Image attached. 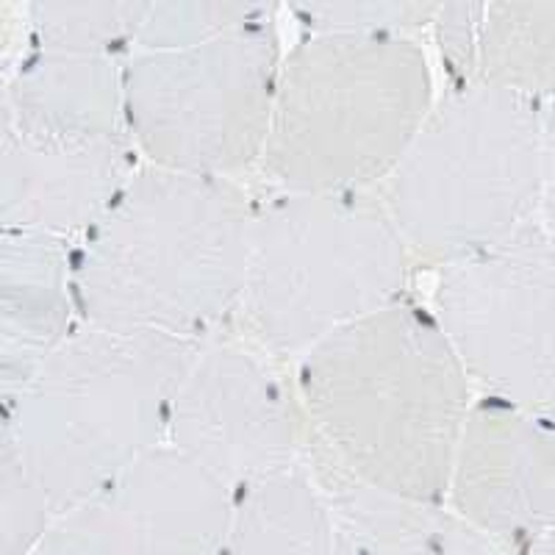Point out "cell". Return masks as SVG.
<instances>
[{
	"label": "cell",
	"mask_w": 555,
	"mask_h": 555,
	"mask_svg": "<svg viewBox=\"0 0 555 555\" xmlns=\"http://www.w3.org/2000/svg\"><path fill=\"white\" fill-rule=\"evenodd\" d=\"M309 436L380 492L448 500L473 384L442 325L409 295L297 359Z\"/></svg>",
	"instance_id": "obj_1"
},
{
	"label": "cell",
	"mask_w": 555,
	"mask_h": 555,
	"mask_svg": "<svg viewBox=\"0 0 555 555\" xmlns=\"http://www.w3.org/2000/svg\"><path fill=\"white\" fill-rule=\"evenodd\" d=\"M256 203L240 181L139 165L73 242L81 322L208 339L240 311Z\"/></svg>",
	"instance_id": "obj_2"
},
{
	"label": "cell",
	"mask_w": 555,
	"mask_h": 555,
	"mask_svg": "<svg viewBox=\"0 0 555 555\" xmlns=\"http://www.w3.org/2000/svg\"><path fill=\"white\" fill-rule=\"evenodd\" d=\"M203 341L81 322L3 405L0 442L42 486L56 519L167 442L176 395Z\"/></svg>",
	"instance_id": "obj_3"
},
{
	"label": "cell",
	"mask_w": 555,
	"mask_h": 555,
	"mask_svg": "<svg viewBox=\"0 0 555 555\" xmlns=\"http://www.w3.org/2000/svg\"><path fill=\"white\" fill-rule=\"evenodd\" d=\"M434 106L416 37L306 31L284 53L261 170L278 190L375 192Z\"/></svg>",
	"instance_id": "obj_4"
},
{
	"label": "cell",
	"mask_w": 555,
	"mask_h": 555,
	"mask_svg": "<svg viewBox=\"0 0 555 555\" xmlns=\"http://www.w3.org/2000/svg\"><path fill=\"white\" fill-rule=\"evenodd\" d=\"M409 261L378 192L278 190L256 203L240 311L270 353L297 361L405 297Z\"/></svg>",
	"instance_id": "obj_5"
},
{
	"label": "cell",
	"mask_w": 555,
	"mask_h": 555,
	"mask_svg": "<svg viewBox=\"0 0 555 555\" xmlns=\"http://www.w3.org/2000/svg\"><path fill=\"white\" fill-rule=\"evenodd\" d=\"M542 106L486 83L430 108L380 201L411 256L448 267L539 220Z\"/></svg>",
	"instance_id": "obj_6"
},
{
	"label": "cell",
	"mask_w": 555,
	"mask_h": 555,
	"mask_svg": "<svg viewBox=\"0 0 555 555\" xmlns=\"http://www.w3.org/2000/svg\"><path fill=\"white\" fill-rule=\"evenodd\" d=\"M284 53L272 17L190 48L133 51L122 101L139 162L240 181L264 156Z\"/></svg>",
	"instance_id": "obj_7"
},
{
	"label": "cell",
	"mask_w": 555,
	"mask_h": 555,
	"mask_svg": "<svg viewBox=\"0 0 555 555\" xmlns=\"http://www.w3.org/2000/svg\"><path fill=\"white\" fill-rule=\"evenodd\" d=\"M430 311L480 398L555 423V245L542 222L442 267Z\"/></svg>",
	"instance_id": "obj_8"
},
{
	"label": "cell",
	"mask_w": 555,
	"mask_h": 555,
	"mask_svg": "<svg viewBox=\"0 0 555 555\" xmlns=\"http://www.w3.org/2000/svg\"><path fill=\"white\" fill-rule=\"evenodd\" d=\"M297 409L261 356L215 334L183 375L167 442L240 492L304 464L309 425Z\"/></svg>",
	"instance_id": "obj_9"
},
{
	"label": "cell",
	"mask_w": 555,
	"mask_h": 555,
	"mask_svg": "<svg viewBox=\"0 0 555 555\" xmlns=\"http://www.w3.org/2000/svg\"><path fill=\"white\" fill-rule=\"evenodd\" d=\"M234 498L165 442L64 512L37 555H220Z\"/></svg>",
	"instance_id": "obj_10"
},
{
	"label": "cell",
	"mask_w": 555,
	"mask_h": 555,
	"mask_svg": "<svg viewBox=\"0 0 555 555\" xmlns=\"http://www.w3.org/2000/svg\"><path fill=\"white\" fill-rule=\"evenodd\" d=\"M448 503L508 555H528L555 533V423L500 400H475Z\"/></svg>",
	"instance_id": "obj_11"
},
{
	"label": "cell",
	"mask_w": 555,
	"mask_h": 555,
	"mask_svg": "<svg viewBox=\"0 0 555 555\" xmlns=\"http://www.w3.org/2000/svg\"><path fill=\"white\" fill-rule=\"evenodd\" d=\"M142 165L131 142H42L0 133V231L76 242Z\"/></svg>",
	"instance_id": "obj_12"
},
{
	"label": "cell",
	"mask_w": 555,
	"mask_h": 555,
	"mask_svg": "<svg viewBox=\"0 0 555 555\" xmlns=\"http://www.w3.org/2000/svg\"><path fill=\"white\" fill-rule=\"evenodd\" d=\"M126 59L20 51L3 73L0 133L42 142H131L122 101Z\"/></svg>",
	"instance_id": "obj_13"
},
{
	"label": "cell",
	"mask_w": 555,
	"mask_h": 555,
	"mask_svg": "<svg viewBox=\"0 0 555 555\" xmlns=\"http://www.w3.org/2000/svg\"><path fill=\"white\" fill-rule=\"evenodd\" d=\"M78 325L73 242L0 231V405L31 384Z\"/></svg>",
	"instance_id": "obj_14"
},
{
	"label": "cell",
	"mask_w": 555,
	"mask_h": 555,
	"mask_svg": "<svg viewBox=\"0 0 555 555\" xmlns=\"http://www.w3.org/2000/svg\"><path fill=\"white\" fill-rule=\"evenodd\" d=\"M306 464L350 555H508L448 500H416L356 480L309 436Z\"/></svg>",
	"instance_id": "obj_15"
},
{
	"label": "cell",
	"mask_w": 555,
	"mask_h": 555,
	"mask_svg": "<svg viewBox=\"0 0 555 555\" xmlns=\"http://www.w3.org/2000/svg\"><path fill=\"white\" fill-rule=\"evenodd\" d=\"M220 555H341L334 514L306 461L236 492Z\"/></svg>",
	"instance_id": "obj_16"
},
{
	"label": "cell",
	"mask_w": 555,
	"mask_h": 555,
	"mask_svg": "<svg viewBox=\"0 0 555 555\" xmlns=\"http://www.w3.org/2000/svg\"><path fill=\"white\" fill-rule=\"evenodd\" d=\"M469 83L555 101V3H480Z\"/></svg>",
	"instance_id": "obj_17"
},
{
	"label": "cell",
	"mask_w": 555,
	"mask_h": 555,
	"mask_svg": "<svg viewBox=\"0 0 555 555\" xmlns=\"http://www.w3.org/2000/svg\"><path fill=\"white\" fill-rule=\"evenodd\" d=\"M147 9V0H37L26 7V48L128 59Z\"/></svg>",
	"instance_id": "obj_18"
},
{
	"label": "cell",
	"mask_w": 555,
	"mask_h": 555,
	"mask_svg": "<svg viewBox=\"0 0 555 555\" xmlns=\"http://www.w3.org/2000/svg\"><path fill=\"white\" fill-rule=\"evenodd\" d=\"M272 17V7L250 0H156L147 9L137 51H172L211 42Z\"/></svg>",
	"instance_id": "obj_19"
},
{
	"label": "cell",
	"mask_w": 555,
	"mask_h": 555,
	"mask_svg": "<svg viewBox=\"0 0 555 555\" xmlns=\"http://www.w3.org/2000/svg\"><path fill=\"white\" fill-rule=\"evenodd\" d=\"M56 522L51 500L26 464L0 442V555H37Z\"/></svg>",
	"instance_id": "obj_20"
},
{
	"label": "cell",
	"mask_w": 555,
	"mask_h": 555,
	"mask_svg": "<svg viewBox=\"0 0 555 555\" xmlns=\"http://www.w3.org/2000/svg\"><path fill=\"white\" fill-rule=\"evenodd\" d=\"M439 3L423 0H364V3H300L292 7L309 31L334 34H403L430 28Z\"/></svg>",
	"instance_id": "obj_21"
},
{
	"label": "cell",
	"mask_w": 555,
	"mask_h": 555,
	"mask_svg": "<svg viewBox=\"0 0 555 555\" xmlns=\"http://www.w3.org/2000/svg\"><path fill=\"white\" fill-rule=\"evenodd\" d=\"M480 3H439L430 23L436 44L442 53V64L453 76V87L469 83L475 56V34H478Z\"/></svg>",
	"instance_id": "obj_22"
},
{
	"label": "cell",
	"mask_w": 555,
	"mask_h": 555,
	"mask_svg": "<svg viewBox=\"0 0 555 555\" xmlns=\"http://www.w3.org/2000/svg\"><path fill=\"white\" fill-rule=\"evenodd\" d=\"M539 222L555 245V101L542 106V167H539Z\"/></svg>",
	"instance_id": "obj_23"
},
{
	"label": "cell",
	"mask_w": 555,
	"mask_h": 555,
	"mask_svg": "<svg viewBox=\"0 0 555 555\" xmlns=\"http://www.w3.org/2000/svg\"><path fill=\"white\" fill-rule=\"evenodd\" d=\"M528 555H555V533H550V537H544L542 542L533 544Z\"/></svg>",
	"instance_id": "obj_24"
},
{
	"label": "cell",
	"mask_w": 555,
	"mask_h": 555,
	"mask_svg": "<svg viewBox=\"0 0 555 555\" xmlns=\"http://www.w3.org/2000/svg\"><path fill=\"white\" fill-rule=\"evenodd\" d=\"M339 542H341V539H339ZM341 555H350V553H347V550H345V544H341Z\"/></svg>",
	"instance_id": "obj_25"
}]
</instances>
